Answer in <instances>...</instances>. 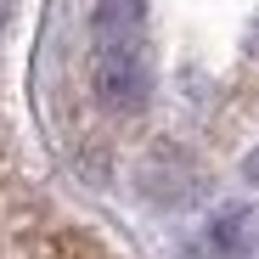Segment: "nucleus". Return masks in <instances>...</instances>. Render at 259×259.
<instances>
[{"instance_id":"obj_1","label":"nucleus","mask_w":259,"mask_h":259,"mask_svg":"<svg viewBox=\"0 0 259 259\" xmlns=\"http://www.w3.org/2000/svg\"><path fill=\"white\" fill-rule=\"evenodd\" d=\"M91 84L118 113L147 107V96H152L147 0H96V12H91Z\"/></svg>"},{"instance_id":"obj_2","label":"nucleus","mask_w":259,"mask_h":259,"mask_svg":"<svg viewBox=\"0 0 259 259\" xmlns=\"http://www.w3.org/2000/svg\"><path fill=\"white\" fill-rule=\"evenodd\" d=\"M12 23V0H0V28H6Z\"/></svg>"},{"instance_id":"obj_3","label":"nucleus","mask_w":259,"mask_h":259,"mask_svg":"<svg viewBox=\"0 0 259 259\" xmlns=\"http://www.w3.org/2000/svg\"><path fill=\"white\" fill-rule=\"evenodd\" d=\"M248 51H253V57H259V23H253V34H248Z\"/></svg>"}]
</instances>
